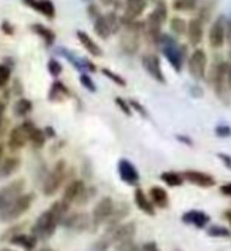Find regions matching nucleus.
Masks as SVG:
<instances>
[{"label": "nucleus", "mask_w": 231, "mask_h": 251, "mask_svg": "<svg viewBox=\"0 0 231 251\" xmlns=\"http://www.w3.org/2000/svg\"><path fill=\"white\" fill-rule=\"evenodd\" d=\"M71 205L67 204L65 201L59 199L53 202L45 212L40 213V217L33 221L30 226V234L38 239V242H46L53 239L56 231L62 226L65 217L70 213Z\"/></svg>", "instance_id": "f257e3e1"}, {"label": "nucleus", "mask_w": 231, "mask_h": 251, "mask_svg": "<svg viewBox=\"0 0 231 251\" xmlns=\"http://www.w3.org/2000/svg\"><path fill=\"white\" fill-rule=\"evenodd\" d=\"M167 19H168L167 3H165L163 0H158L155 8L147 16L146 23L143 24V33L146 35L150 43H154V45L158 43V40H160V37H162L163 24L167 23Z\"/></svg>", "instance_id": "f03ea898"}, {"label": "nucleus", "mask_w": 231, "mask_h": 251, "mask_svg": "<svg viewBox=\"0 0 231 251\" xmlns=\"http://www.w3.org/2000/svg\"><path fill=\"white\" fill-rule=\"evenodd\" d=\"M120 38H119V46L122 52L127 55H135L140 51L141 46V35H143V24L138 21L133 23H124L120 28Z\"/></svg>", "instance_id": "7ed1b4c3"}, {"label": "nucleus", "mask_w": 231, "mask_h": 251, "mask_svg": "<svg viewBox=\"0 0 231 251\" xmlns=\"http://www.w3.org/2000/svg\"><path fill=\"white\" fill-rule=\"evenodd\" d=\"M68 164L65 160H57L56 164L51 168V171L48 172L43 178V185H41V190H43V195L45 196H54L57 191L62 188V185L67 182L68 178Z\"/></svg>", "instance_id": "20e7f679"}, {"label": "nucleus", "mask_w": 231, "mask_h": 251, "mask_svg": "<svg viewBox=\"0 0 231 251\" xmlns=\"http://www.w3.org/2000/svg\"><path fill=\"white\" fill-rule=\"evenodd\" d=\"M157 46L160 48V51L163 52L165 59L170 62L171 68L176 71V73H180L182 71V63L185 59V52L184 48L177 45L176 38L170 37L167 33H162L160 40H158Z\"/></svg>", "instance_id": "39448f33"}, {"label": "nucleus", "mask_w": 231, "mask_h": 251, "mask_svg": "<svg viewBox=\"0 0 231 251\" xmlns=\"http://www.w3.org/2000/svg\"><path fill=\"white\" fill-rule=\"evenodd\" d=\"M35 193H24L21 195L16 201L5 207L3 210H0V223H6L11 225L16 220H19L26 212H29V209L32 207V204L35 202Z\"/></svg>", "instance_id": "423d86ee"}, {"label": "nucleus", "mask_w": 231, "mask_h": 251, "mask_svg": "<svg viewBox=\"0 0 231 251\" xmlns=\"http://www.w3.org/2000/svg\"><path fill=\"white\" fill-rule=\"evenodd\" d=\"M122 28V19L116 11H106L97 21H93V32L98 38L108 40Z\"/></svg>", "instance_id": "0eeeda50"}, {"label": "nucleus", "mask_w": 231, "mask_h": 251, "mask_svg": "<svg viewBox=\"0 0 231 251\" xmlns=\"http://www.w3.org/2000/svg\"><path fill=\"white\" fill-rule=\"evenodd\" d=\"M62 227L76 234H83L89 231L95 232V227H93V221H92V213H87L84 210L70 212L67 217H65Z\"/></svg>", "instance_id": "6e6552de"}, {"label": "nucleus", "mask_w": 231, "mask_h": 251, "mask_svg": "<svg viewBox=\"0 0 231 251\" xmlns=\"http://www.w3.org/2000/svg\"><path fill=\"white\" fill-rule=\"evenodd\" d=\"M212 85L217 97L228 101L231 95V75L228 62H220L212 73Z\"/></svg>", "instance_id": "1a4fd4ad"}, {"label": "nucleus", "mask_w": 231, "mask_h": 251, "mask_svg": "<svg viewBox=\"0 0 231 251\" xmlns=\"http://www.w3.org/2000/svg\"><path fill=\"white\" fill-rule=\"evenodd\" d=\"M114 209H116V202L113 201L111 196H103L97 201L95 205H93V209H92V221H93V227H95V231L98 227L105 226L108 221H110Z\"/></svg>", "instance_id": "9d476101"}, {"label": "nucleus", "mask_w": 231, "mask_h": 251, "mask_svg": "<svg viewBox=\"0 0 231 251\" xmlns=\"http://www.w3.org/2000/svg\"><path fill=\"white\" fill-rule=\"evenodd\" d=\"M26 193V180L24 178H14L10 183L0 188V210L8 207L13 201H16L21 195Z\"/></svg>", "instance_id": "9b49d317"}, {"label": "nucleus", "mask_w": 231, "mask_h": 251, "mask_svg": "<svg viewBox=\"0 0 231 251\" xmlns=\"http://www.w3.org/2000/svg\"><path fill=\"white\" fill-rule=\"evenodd\" d=\"M189 71L193 79L201 81L206 76V68H207V55L203 49L197 48L189 57Z\"/></svg>", "instance_id": "f8f14e48"}, {"label": "nucleus", "mask_w": 231, "mask_h": 251, "mask_svg": "<svg viewBox=\"0 0 231 251\" xmlns=\"http://www.w3.org/2000/svg\"><path fill=\"white\" fill-rule=\"evenodd\" d=\"M141 63H143V68L144 71L152 77L154 81L165 84L167 82V77L163 75V70H162V63H160V57L154 52H147V54H143L141 57Z\"/></svg>", "instance_id": "ddd939ff"}, {"label": "nucleus", "mask_w": 231, "mask_h": 251, "mask_svg": "<svg viewBox=\"0 0 231 251\" xmlns=\"http://www.w3.org/2000/svg\"><path fill=\"white\" fill-rule=\"evenodd\" d=\"M117 172H119V177L120 180L124 182L128 186H140V180H141V176H140V171L135 164L127 160V158H120L117 163Z\"/></svg>", "instance_id": "4468645a"}, {"label": "nucleus", "mask_w": 231, "mask_h": 251, "mask_svg": "<svg viewBox=\"0 0 231 251\" xmlns=\"http://www.w3.org/2000/svg\"><path fill=\"white\" fill-rule=\"evenodd\" d=\"M105 229H110V231H111L113 245L116 247V245H119V243H124V242L135 239L136 223H135V221H124V223L117 225L116 227H105Z\"/></svg>", "instance_id": "2eb2a0df"}, {"label": "nucleus", "mask_w": 231, "mask_h": 251, "mask_svg": "<svg viewBox=\"0 0 231 251\" xmlns=\"http://www.w3.org/2000/svg\"><path fill=\"white\" fill-rule=\"evenodd\" d=\"M225 38H227V19L220 16L214 21L211 30H209V45L214 49H220L225 45Z\"/></svg>", "instance_id": "dca6fc26"}, {"label": "nucleus", "mask_w": 231, "mask_h": 251, "mask_svg": "<svg viewBox=\"0 0 231 251\" xmlns=\"http://www.w3.org/2000/svg\"><path fill=\"white\" fill-rule=\"evenodd\" d=\"M147 0H125L124 3V13H122V24L124 23H133L138 21V18L146 11Z\"/></svg>", "instance_id": "f3484780"}, {"label": "nucleus", "mask_w": 231, "mask_h": 251, "mask_svg": "<svg viewBox=\"0 0 231 251\" xmlns=\"http://www.w3.org/2000/svg\"><path fill=\"white\" fill-rule=\"evenodd\" d=\"M29 144V136L24 131V128L18 125L10 130L8 133V139H6V147L11 153H18L19 150H23Z\"/></svg>", "instance_id": "a211bd4d"}, {"label": "nucleus", "mask_w": 231, "mask_h": 251, "mask_svg": "<svg viewBox=\"0 0 231 251\" xmlns=\"http://www.w3.org/2000/svg\"><path fill=\"white\" fill-rule=\"evenodd\" d=\"M84 188H86V182L83 180V178H71L63 188L62 201H65V202L70 204V205H73V204L76 205L78 199L81 198Z\"/></svg>", "instance_id": "6ab92c4d"}, {"label": "nucleus", "mask_w": 231, "mask_h": 251, "mask_svg": "<svg viewBox=\"0 0 231 251\" xmlns=\"http://www.w3.org/2000/svg\"><path fill=\"white\" fill-rule=\"evenodd\" d=\"M182 176L185 178V182H189L195 186H200V188H212L215 185V178L211 174H206V172L201 171L187 169L182 172Z\"/></svg>", "instance_id": "aec40b11"}, {"label": "nucleus", "mask_w": 231, "mask_h": 251, "mask_svg": "<svg viewBox=\"0 0 231 251\" xmlns=\"http://www.w3.org/2000/svg\"><path fill=\"white\" fill-rule=\"evenodd\" d=\"M133 202L136 205V209L141 210L144 215H147V217H155V213H157L155 205L152 204V201H150L147 193L143 188H140V186H136L133 191Z\"/></svg>", "instance_id": "412c9836"}, {"label": "nucleus", "mask_w": 231, "mask_h": 251, "mask_svg": "<svg viewBox=\"0 0 231 251\" xmlns=\"http://www.w3.org/2000/svg\"><path fill=\"white\" fill-rule=\"evenodd\" d=\"M184 225H189V226H193L197 229H204L209 221H211V217H209L207 213H204L203 210H189L182 213V217H180Z\"/></svg>", "instance_id": "4be33fe9"}, {"label": "nucleus", "mask_w": 231, "mask_h": 251, "mask_svg": "<svg viewBox=\"0 0 231 251\" xmlns=\"http://www.w3.org/2000/svg\"><path fill=\"white\" fill-rule=\"evenodd\" d=\"M23 3L27 5L29 8L40 13L41 16H45L46 19L56 18V5L51 0H23Z\"/></svg>", "instance_id": "5701e85b"}, {"label": "nucleus", "mask_w": 231, "mask_h": 251, "mask_svg": "<svg viewBox=\"0 0 231 251\" xmlns=\"http://www.w3.org/2000/svg\"><path fill=\"white\" fill-rule=\"evenodd\" d=\"M147 195H149L150 201H152V204L155 205V209L165 210L170 207V195L163 186H158V185L150 186Z\"/></svg>", "instance_id": "b1692460"}, {"label": "nucleus", "mask_w": 231, "mask_h": 251, "mask_svg": "<svg viewBox=\"0 0 231 251\" xmlns=\"http://www.w3.org/2000/svg\"><path fill=\"white\" fill-rule=\"evenodd\" d=\"M21 158L18 155L3 156V160L0 161V178H8L14 176L21 168Z\"/></svg>", "instance_id": "393cba45"}, {"label": "nucleus", "mask_w": 231, "mask_h": 251, "mask_svg": "<svg viewBox=\"0 0 231 251\" xmlns=\"http://www.w3.org/2000/svg\"><path fill=\"white\" fill-rule=\"evenodd\" d=\"M71 97V92L70 89L65 85L62 81H54L51 84V87H49V92H48V100L51 103H62L65 101L67 98Z\"/></svg>", "instance_id": "a878e982"}, {"label": "nucleus", "mask_w": 231, "mask_h": 251, "mask_svg": "<svg viewBox=\"0 0 231 251\" xmlns=\"http://www.w3.org/2000/svg\"><path fill=\"white\" fill-rule=\"evenodd\" d=\"M187 37L192 46H198L203 41V19L193 18L189 21V27H187Z\"/></svg>", "instance_id": "bb28decb"}, {"label": "nucleus", "mask_w": 231, "mask_h": 251, "mask_svg": "<svg viewBox=\"0 0 231 251\" xmlns=\"http://www.w3.org/2000/svg\"><path fill=\"white\" fill-rule=\"evenodd\" d=\"M14 247H19V248H24L26 251H35L37 250V245H38V239L32 235L30 232H21L18 235H14V237L8 242Z\"/></svg>", "instance_id": "cd10ccee"}, {"label": "nucleus", "mask_w": 231, "mask_h": 251, "mask_svg": "<svg viewBox=\"0 0 231 251\" xmlns=\"http://www.w3.org/2000/svg\"><path fill=\"white\" fill-rule=\"evenodd\" d=\"M76 38L78 41L81 43V46L87 51V54H90L92 57H102L103 55V51H102V48H100L95 40L90 38L87 33L83 32V30H76Z\"/></svg>", "instance_id": "c85d7f7f"}, {"label": "nucleus", "mask_w": 231, "mask_h": 251, "mask_svg": "<svg viewBox=\"0 0 231 251\" xmlns=\"http://www.w3.org/2000/svg\"><path fill=\"white\" fill-rule=\"evenodd\" d=\"M130 212H132V209H130V205L127 202H120V204H116V209L111 215L110 221L105 225V227H116L117 225L124 223L125 218L130 215Z\"/></svg>", "instance_id": "c756f323"}, {"label": "nucleus", "mask_w": 231, "mask_h": 251, "mask_svg": "<svg viewBox=\"0 0 231 251\" xmlns=\"http://www.w3.org/2000/svg\"><path fill=\"white\" fill-rule=\"evenodd\" d=\"M30 30L35 33V35H38V37L43 40V43H45V46H53L54 45V41H56V33L54 30H51L49 27L46 25H43V24H32L30 25Z\"/></svg>", "instance_id": "7c9ffc66"}, {"label": "nucleus", "mask_w": 231, "mask_h": 251, "mask_svg": "<svg viewBox=\"0 0 231 251\" xmlns=\"http://www.w3.org/2000/svg\"><path fill=\"white\" fill-rule=\"evenodd\" d=\"M113 237L110 229H105V232L89 247V251H110L113 248Z\"/></svg>", "instance_id": "2f4dec72"}, {"label": "nucleus", "mask_w": 231, "mask_h": 251, "mask_svg": "<svg viewBox=\"0 0 231 251\" xmlns=\"http://www.w3.org/2000/svg\"><path fill=\"white\" fill-rule=\"evenodd\" d=\"M160 180L170 186V188H177V186H182L185 178L184 176L180 174V172H176V171H165L160 174Z\"/></svg>", "instance_id": "473e14b6"}, {"label": "nucleus", "mask_w": 231, "mask_h": 251, "mask_svg": "<svg viewBox=\"0 0 231 251\" xmlns=\"http://www.w3.org/2000/svg\"><path fill=\"white\" fill-rule=\"evenodd\" d=\"M32 111H33V104H32V101H30L29 98H24V97H19V98H18V101L14 103V106H13L14 116L19 117V119L27 117Z\"/></svg>", "instance_id": "72a5a7b5"}, {"label": "nucleus", "mask_w": 231, "mask_h": 251, "mask_svg": "<svg viewBox=\"0 0 231 251\" xmlns=\"http://www.w3.org/2000/svg\"><path fill=\"white\" fill-rule=\"evenodd\" d=\"M46 141H48V136H46L45 130H41L38 126L30 133V136H29V144H30L35 150H40L45 147Z\"/></svg>", "instance_id": "f704fd0d"}, {"label": "nucleus", "mask_w": 231, "mask_h": 251, "mask_svg": "<svg viewBox=\"0 0 231 251\" xmlns=\"http://www.w3.org/2000/svg\"><path fill=\"white\" fill-rule=\"evenodd\" d=\"M24 231H26V223H16V221H14V223H11L2 234H0V242H10L14 235H18Z\"/></svg>", "instance_id": "c9c22d12"}, {"label": "nucleus", "mask_w": 231, "mask_h": 251, "mask_svg": "<svg viewBox=\"0 0 231 251\" xmlns=\"http://www.w3.org/2000/svg\"><path fill=\"white\" fill-rule=\"evenodd\" d=\"M187 27H189V23L184 21L182 18H179V16L171 18V21H170V28H171V32L176 35V37L187 35Z\"/></svg>", "instance_id": "e433bc0d"}, {"label": "nucleus", "mask_w": 231, "mask_h": 251, "mask_svg": "<svg viewBox=\"0 0 231 251\" xmlns=\"http://www.w3.org/2000/svg\"><path fill=\"white\" fill-rule=\"evenodd\" d=\"M207 235L209 237H214V239H228V237H231V231L225 226L214 225V226L207 227Z\"/></svg>", "instance_id": "4c0bfd02"}, {"label": "nucleus", "mask_w": 231, "mask_h": 251, "mask_svg": "<svg viewBox=\"0 0 231 251\" xmlns=\"http://www.w3.org/2000/svg\"><path fill=\"white\" fill-rule=\"evenodd\" d=\"M100 71H102V75H103V76H106L108 79L113 81L116 85H119V87H125V85H127V81H125L120 75L116 73V71H113V70H110V68H102Z\"/></svg>", "instance_id": "58836bf2"}, {"label": "nucleus", "mask_w": 231, "mask_h": 251, "mask_svg": "<svg viewBox=\"0 0 231 251\" xmlns=\"http://www.w3.org/2000/svg\"><path fill=\"white\" fill-rule=\"evenodd\" d=\"M97 196V190L93 188V186H90V185H86V188H84V191H83V195H81V198L78 199V202H76V205H86V204H89L90 201Z\"/></svg>", "instance_id": "ea45409f"}, {"label": "nucleus", "mask_w": 231, "mask_h": 251, "mask_svg": "<svg viewBox=\"0 0 231 251\" xmlns=\"http://www.w3.org/2000/svg\"><path fill=\"white\" fill-rule=\"evenodd\" d=\"M173 8L176 11H192L197 8V0H174Z\"/></svg>", "instance_id": "a19ab883"}, {"label": "nucleus", "mask_w": 231, "mask_h": 251, "mask_svg": "<svg viewBox=\"0 0 231 251\" xmlns=\"http://www.w3.org/2000/svg\"><path fill=\"white\" fill-rule=\"evenodd\" d=\"M11 79V67L6 63H0V90L5 89Z\"/></svg>", "instance_id": "79ce46f5"}, {"label": "nucleus", "mask_w": 231, "mask_h": 251, "mask_svg": "<svg viewBox=\"0 0 231 251\" xmlns=\"http://www.w3.org/2000/svg\"><path fill=\"white\" fill-rule=\"evenodd\" d=\"M46 68H48V71H49V75H51L53 77H56V79L62 75V71H63L62 63H60L59 60H57V59H49Z\"/></svg>", "instance_id": "37998d69"}, {"label": "nucleus", "mask_w": 231, "mask_h": 251, "mask_svg": "<svg viewBox=\"0 0 231 251\" xmlns=\"http://www.w3.org/2000/svg\"><path fill=\"white\" fill-rule=\"evenodd\" d=\"M79 82H81L83 87L87 89L90 93H95L97 92V84L93 82L90 73H81V75H79Z\"/></svg>", "instance_id": "c03bdc74"}, {"label": "nucleus", "mask_w": 231, "mask_h": 251, "mask_svg": "<svg viewBox=\"0 0 231 251\" xmlns=\"http://www.w3.org/2000/svg\"><path fill=\"white\" fill-rule=\"evenodd\" d=\"M114 103H116V106H117L119 109H120V112H122V114H125L127 117H132V116H133V109H132V106H130V103L127 101V100L120 98V97H116V98H114Z\"/></svg>", "instance_id": "a18cd8bd"}, {"label": "nucleus", "mask_w": 231, "mask_h": 251, "mask_svg": "<svg viewBox=\"0 0 231 251\" xmlns=\"http://www.w3.org/2000/svg\"><path fill=\"white\" fill-rule=\"evenodd\" d=\"M128 103H130V106H132L133 112H138L143 119H147V117H149L147 109H146V107H144L140 101H136V100H128Z\"/></svg>", "instance_id": "49530a36"}, {"label": "nucleus", "mask_w": 231, "mask_h": 251, "mask_svg": "<svg viewBox=\"0 0 231 251\" xmlns=\"http://www.w3.org/2000/svg\"><path fill=\"white\" fill-rule=\"evenodd\" d=\"M87 16L92 19V21H97L100 16H102V13H100V6L98 5H95V3H89L87 5Z\"/></svg>", "instance_id": "de8ad7c7"}, {"label": "nucleus", "mask_w": 231, "mask_h": 251, "mask_svg": "<svg viewBox=\"0 0 231 251\" xmlns=\"http://www.w3.org/2000/svg\"><path fill=\"white\" fill-rule=\"evenodd\" d=\"M215 134H217L219 138H230L231 128L228 125H219V126H215Z\"/></svg>", "instance_id": "09e8293b"}, {"label": "nucleus", "mask_w": 231, "mask_h": 251, "mask_svg": "<svg viewBox=\"0 0 231 251\" xmlns=\"http://www.w3.org/2000/svg\"><path fill=\"white\" fill-rule=\"evenodd\" d=\"M0 28H2V32L5 35H8V37L14 35V27H13V24L10 23V21H2V25H0Z\"/></svg>", "instance_id": "8fccbe9b"}, {"label": "nucleus", "mask_w": 231, "mask_h": 251, "mask_svg": "<svg viewBox=\"0 0 231 251\" xmlns=\"http://www.w3.org/2000/svg\"><path fill=\"white\" fill-rule=\"evenodd\" d=\"M11 95H16V97H21L23 95V85H21V82L16 79L13 84H11Z\"/></svg>", "instance_id": "3c124183"}, {"label": "nucleus", "mask_w": 231, "mask_h": 251, "mask_svg": "<svg viewBox=\"0 0 231 251\" xmlns=\"http://www.w3.org/2000/svg\"><path fill=\"white\" fill-rule=\"evenodd\" d=\"M217 158L225 164V166L228 168V169H231V156L230 155H227V153H217Z\"/></svg>", "instance_id": "603ef678"}, {"label": "nucleus", "mask_w": 231, "mask_h": 251, "mask_svg": "<svg viewBox=\"0 0 231 251\" xmlns=\"http://www.w3.org/2000/svg\"><path fill=\"white\" fill-rule=\"evenodd\" d=\"M220 193L223 196H228V198H231V182H228V183H223L222 186H220Z\"/></svg>", "instance_id": "864d4df0"}, {"label": "nucleus", "mask_w": 231, "mask_h": 251, "mask_svg": "<svg viewBox=\"0 0 231 251\" xmlns=\"http://www.w3.org/2000/svg\"><path fill=\"white\" fill-rule=\"evenodd\" d=\"M176 139L179 141V142H184L185 146H189V147H192L193 146V141L189 138V136H184V134H177L176 136Z\"/></svg>", "instance_id": "5fc2aeb1"}, {"label": "nucleus", "mask_w": 231, "mask_h": 251, "mask_svg": "<svg viewBox=\"0 0 231 251\" xmlns=\"http://www.w3.org/2000/svg\"><path fill=\"white\" fill-rule=\"evenodd\" d=\"M3 114H5V101H0V131H2L3 124H5Z\"/></svg>", "instance_id": "6e6d98bb"}, {"label": "nucleus", "mask_w": 231, "mask_h": 251, "mask_svg": "<svg viewBox=\"0 0 231 251\" xmlns=\"http://www.w3.org/2000/svg\"><path fill=\"white\" fill-rule=\"evenodd\" d=\"M45 133H46V136H48V139H54L56 138V130H54V128L53 126H46L45 128Z\"/></svg>", "instance_id": "4d7b16f0"}, {"label": "nucleus", "mask_w": 231, "mask_h": 251, "mask_svg": "<svg viewBox=\"0 0 231 251\" xmlns=\"http://www.w3.org/2000/svg\"><path fill=\"white\" fill-rule=\"evenodd\" d=\"M114 3V0H100V5L103 6H111Z\"/></svg>", "instance_id": "13d9d810"}, {"label": "nucleus", "mask_w": 231, "mask_h": 251, "mask_svg": "<svg viewBox=\"0 0 231 251\" xmlns=\"http://www.w3.org/2000/svg\"><path fill=\"white\" fill-rule=\"evenodd\" d=\"M227 35L231 38V19L227 21Z\"/></svg>", "instance_id": "bf43d9fd"}, {"label": "nucleus", "mask_w": 231, "mask_h": 251, "mask_svg": "<svg viewBox=\"0 0 231 251\" xmlns=\"http://www.w3.org/2000/svg\"><path fill=\"white\" fill-rule=\"evenodd\" d=\"M3 150H5L3 144H0V161H2V160H3Z\"/></svg>", "instance_id": "052dcab7"}, {"label": "nucleus", "mask_w": 231, "mask_h": 251, "mask_svg": "<svg viewBox=\"0 0 231 251\" xmlns=\"http://www.w3.org/2000/svg\"><path fill=\"white\" fill-rule=\"evenodd\" d=\"M38 251H54L53 248H49V247H45V248H40Z\"/></svg>", "instance_id": "680f3d73"}, {"label": "nucleus", "mask_w": 231, "mask_h": 251, "mask_svg": "<svg viewBox=\"0 0 231 251\" xmlns=\"http://www.w3.org/2000/svg\"><path fill=\"white\" fill-rule=\"evenodd\" d=\"M0 251H16V250H13V248H0Z\"/></svg>", "instance_id": "e2e57ef3"}, {"label": "nucleus", "mask_w": 231, "mask_h": 251, "mask_svg": "<svg viewBox=\"0 0 231 251\" xmlns=\"http://www.w3.org/2000/svg\"><path fill=\"white\" fill-rule=\"evenodd\" d=\"M84 2H92V0H84Z\"/></svg>", "instance_id": "0e129e2a"}, {"label": "nucleus", "mask_w": 231, "mask_h": 251, "mask_svg": "<svg viewBox=\"0 0 231 251\" xmlns=\"http://www.w3.org/2000/svg\"><path fill=\"white\" fill-rule=\"evenodd\" d=\"M174 251H180V250H174Z\"/></svg>", "instance_id": "69168bd1"}, {"label": "nucleus", "mask_w": 231, "mask_h": 251, "mask_svg": "<svg viewBox=\"0 0 231 251\" xmlns=\"http://www.w3.org/2000/svg\"><path fill=\"white\" fill-rule=\"evenodd\" d=\"M155 251H160V250H155Z\"/></svg>", "instance_id": "338daca9"}, {"label": "nucleus", "mask_w": 231, "mask_h": 251, "mask_svg": "<svg viewBox=\"0 0 231 251\" xmlns=\"http://www.w3.org/2000/svg\"><path fill=\"white\" fill-rule=\"evenodd\" d=\"M230 223H231V220H230Z\"/></svg>", "instance_id": "774afa93"}]
</instances>
